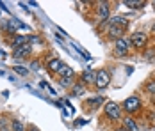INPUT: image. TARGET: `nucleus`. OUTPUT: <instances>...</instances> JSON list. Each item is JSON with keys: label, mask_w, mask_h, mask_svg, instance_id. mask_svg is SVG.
I'll use <instances>...</instances> for the list:
<instances>
[{"label": "nucleus", "mask_w": 155, "mask_h": 131, "mask_svg": "<svg viewBox=\"0 0 155 131\" xmlns=\"http://www.w3.org/2000/svg\"><path fill=\"white\" fill-rule=\"evenodd\" d=\"M130 43L134 44L136 48H143V44L146 43V36L143 34V32H136L134 36H132V41Z\"/></svg>", "instance_id": "39448f33"}, {"label": "nucleus", "mask_w": 155, "mask_h": 131, "mask_svg": "<svg viewBox=\"0 0 155 131\" xmlns=\"http://www.w3.org/2000/svg\"><path fill=\"white\" fill-rule=\"evenodd\" d=\"M98 16H100V20H107V18H109V5H107V2H102V4H100V7H98Z\"/></svg>", "instance_id": "6e6552de"}, {"label": "nucleus", "mask_w": 155, "mask_h": 131, "mask_svg": "<svg viewBox=\"0 0 155 131\" xmlns=\"http://www.w3.org/2000/svg\"><path fill=\"white\" fill-rule=\"evenodd\" d=\"M57 73L61 74L62 78H71V76H73V69H71L70 66H66V64H62V66H61V69H59Z\"/></svg>", "instance_id": "9d476101"}, {"label": "nucleus", "mask_w": 155, "mask_h": 131, "mask_svg": "<svg viewBox=\"0 0 155 131\" xmlns=\"http://www.w3.org/2000/svg\"><path fill=\"white\" fill-rule=\"evenodd\" d=\"M15 71H16L18 74H23V76H25V74H29V69H25V67H20V66H16Z\"/></svg>", "instance_id": "f3484780"}, {"label": "nucleus", "mask_w": 155, "mask_h": 131, "mask_svg": "<svg viewBox=\"0 0 155 131\" xmlns=\"http://www.w3.org/2000/svg\"><path fill=\"white\" fill-rule=\"evenodd\" d=\"M59 82H61V85H64V87H68V85L71 83V78H61Z\"/></svg>", "instance_id": "a211bd4d"}, {"label": "nucleus", "mask_w": 155, "mask_h": 131, "mask_svg": "<svg viewBox=\"0 0 155 131\" xmlns=\"http://www.w3.org/2000/svg\"><path fill=\"white\" fill-rule=\"evenodd\" d=\"M62 62L59 60V58H54V60H50V64H48V71L50 73H57L59 69H61Z\"/></svg>", "instance_id": "9b49d317"}, {"label": "nucleus", "mask_w": 155, "mask_h": 131, "mask_svg": "<svg viewBox=\"0 0 155 131\" xmlns=\"http://www.w3.org/2000/svg\"><path fill=\"white\" fill-rule=\"evenodd\" d=\"M13 131H23V124L20 120H13Z\"/></svg>", "instance_id": "dca6fc26"}, {"label": "nucleus", "mask_w": 155, "mask_h": 131, "mask_svg": "<svg viewBox=\"0 0 155 131\" xmlns=\"http://www.w3.org/2000/svg\"><path fill=\"white\" fill-rule=\"evenodd\" d=\"M0 128H2V131H9L7 128H5V126H4V122H0Z\"/></svg>", "instance_id": "4be33fe9"}, {"label": "nucleus", "mask_w": 155, "mask_h": 131, "mask_svg": "<svg viewBox=\"0 0 155 131\" xmlns=\"http://www.w3.org/2000/svg\"><path fill=\"white\" fill-rule=\"evenodd\" d=\"M146 89H148V92H152V94H153V92H155V82H153V83H148V87H146Z\"/></svg>", "instance_id": "aec40b11"}, {"label": "nucleus", "mask_w": 155, "mask_h": 131, "mask_svg": "<svg viewBox=\"0 0 155 131\" xmlns=\"http://www.w3.org/2000/svg\"><path fill=\"white\" fill-rule=\"evenodd\" d=\"M29 131H39V129H38V128H34V126H31V129H29Z\"/></svg>", "instance_id": "5701e85b"}, {"label": "nucleus", "mask_w": 155, "mask_h": 131, "mask_svg": "<svg viewBox=\"0 0 155 131\" xmlns=\"http://www.w3.org/2000/svg\"><path fill=\"white\" fill-rule=\"evenodd\" d=\"M94 78H96V73L87 69V71L82 73V83H94Z\"/></svg>", "instance_id": "0eeeda50"}, {"label": "nucleus", "mask_w": 155, "mask_h": 131, "mask_svg": "<svg viewBox=\"0 0 155 131\" xmlns=\"http://www.w3.org/2000/svg\"><path fill=\"white\" fill-rule=\"evenodd\" d=\"M105 114H107L109 119H120V106H118L116 103H107Z\"/></svg>", "instance_id": "7ed1b4c3"}, {"label": "nucleus", "mask_w": 155, "mask_h": 131, "mask_svg": "<svg viewBox=\"0 0 155 131\" xmlns=\"http://www.w3.org/2000/svg\"><path fill=\"white\" fill-rule=\"evenodd\" d=\"M123 124H125V129H128V131H139V128H137V124H136V120L134 119H125L123 120Z\"/></svg>", "instance_id": "ddd939ff"}, {"label": "nucleus", "mask_w": 155, "mask_h": 131, "mask_svg": "<svg viewBox=\"0 0 155 131\" xmlns=\"http://www.w3.org/2000/svg\"><path fill=\"white\" fill-rule=\"evenodd\" d=\"M27 41H29V36H16L15 39H13V46L20 48V46L27 44Z\"/></svg>", "instance_id": "4468645a"}, {"label": "nucleus", "mask_w": 155, "mask_h": 131, "mask_svg": "<svg viewBox=\"0 0 155 131\" xmlns=\"http://www.w3.org/2000/svg\"><path fill=\"white\" fill-rule=\"evenodd\" d=\"M125 5H128L132 9H139V7L144 5V2L143 0H125Z\"/></svg>", "instance_id": "2eb2a0df"}, {"label": "nucleus", "mask_w": 155, "mask_h": 131, "mask_svg": "<svg viewBox=\"0 0 155 131\" xmlns=\"http://www.w3.org/2000/svg\"><path fill=\"white\" fill-rule=\"evenodd\" d=\"M110 25H114V27H121V29H127V27H128V20L123 18V16H114V18L110 20Z\"/></svg>", "instance_id": "423d86ee"}, {"label": "nucleus", "mask_w": 155, "mask_h": 131, "mask_svg": "<svg viewBox=\"0 0 155 131\" xmlns=\"http://www.w3.org/2000/svg\"><path fill=\"white\" fill-rule=\"evenodd\" d=\"M152 30H153V32H155V23H153V27H152Z\"/></svg>", "instance_id": "393cba45"}, {"label": "nucleus", "mask_w": 155, "mask_h": 131, "mask_svg": "<svg viewBox=\"0 0 155 131\" xmlns=\"http://www.w3.org/2000/svg\"><path fill=\"white\" fill-rule=\"evenodd\" d=\"M116 131H128V129H125V128H120V129H116Z\"/></svg>", "instance_id": "b1692460"}, {"label": "nucleus", "mask_w": 155, "mask_h": 131, "mask_svg": "<svg viewBox=\"0 0 155 131\" xmlns=\"http://www.w3.org/2000/svg\"><path fill=\"white\" fill-rule=\"evenodd\" d=\"M102 101H104L102 98H93V99H89V104H100Z\"/></svg>", "instance_id": "6ab92c4d"}, {"label": "nucleus", "mask_w": 155, "mask_h": 131, "mask_svg": "<svg viewBox=\"0 0 155 131\" xmlns=\"http://www.w3.org/2000/svg\"><path fill=\"white\" fill-rule=\"evenodd\" d=\"M27 53H31V44H23V46L16 48L13 55H15V57H23V55H27Z\"/></svg>", "instance_id": "1a4fd4ad"}, {"label": "nucleus", "mask_w": 155, "mask_h": 131, "mask_svg": "<svg viewBox=\"0 0 155 131\" xmlns=\"http://www.w3.org/2000/svg\"><path fill=\"white\" fill-rule=\"evenodd\" d=\"M109 34H110L112 37H118V39H121V36L125 34V29H121V27H114V25H110V29H109Z\"/></svg>", "instance_id": "f8f14e48"}, {"label": "nucleus", "mask_w": 155, "mask_h": 131, "mask_svg": "<svg viewBox=\"0 0 155 131\" xmlns=\"http://www.w3.org/2000/svg\"><path fill=\"white\" fill-rule=\"evenodd\" d=\"M32 69H39V62H38V60L32 62Z\"/></svg>", "instance_id": "412c9836"}, {"label": "nucleus", "mask_w": 155, "mask_h": 131, "mask_svg": "<svg viewBox=\"0 0 155 131\" xmlns=\"http://www.w3.org/2000/svg\"><path fill=\"white\" fill-rule=\"evenodd\" d=\"M109 82H110V78H109V73L107 71H98L96 73V78H94V85L98 89H105L109 85Z\"/></svg>", "instance_id": "f257e3e1"}, {"label": "nucleus", "mask_w": 155, "mask_h": 131, "mask_svg": "<svg viewBox=\"0 0 155 131\" xmlns=\"http://www.w3.org/2000/svg\"><path fill=\"white\" fill-rule=\"evenodd\" d=\"M130 44L132 43H130L128 39H123V37L118 39V41H116V51H118L120 55H125V53L128 51V46H130Z\"/></svg>", "instance_id": "20e7f679"}, {"label": "nucleus", "mask_w": 155, "mask_h": 131, "mask_svg": "<svg viewBox=\"0 0 155 131\" xmlns=\"http://www.w3.org/2000/svg\"><path fill=\"white\" fill-rule=\"evenodd\" d=\"M123 106H125V110H127L128 114H134V112H137V110H139V106H141V101H139V98H136V96H132V98H128V99H125Z\"/></svg>", "instance_id": "f03ea898"}]
</instances>
